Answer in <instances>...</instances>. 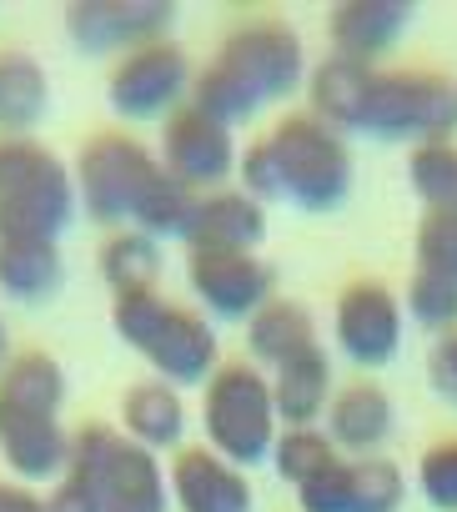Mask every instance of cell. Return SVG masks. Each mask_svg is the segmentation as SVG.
<instances>
[{"instance_id":"6da1fadb","label":"cell","mask_w":457,"mask_h":512,"mask_svg":"<svg viewBox=\"0 0 457 512\" xmlns=\"http://www.w3.org/2000/svg\"><path fill=\"white\" fill-rule=\"evenodd\" d=\"M242 191L252 201H287L302 216H332L352 191V151L342 131L317 121L312 111L282 116L262 141L237 161Z\"/></svg>"},{"instance_id":"7a4b0ae2","label":"cell","mask_w":457,"mask_h":512,"mask_svg":"<svg viewBox=\"0 0 457 512\" xmlns=\"http://www.w3.org/2000/svg\"><path fill=\"white\" fill-rule=\"evenodd\" d=\"M302 81H307L302 36L277 16H257L221 41V51L191 86V106H201L221 126H237L287 101Z\"/></svg>"},{"instance_id":"3957f363","label":"cell","mask_w":457,"mask_h":512,"mask_svg":"<svg viewBox=\"0 0 457 512\" xmlns=\"http://www.w3.org/2000/svg\"><path fill=\"white\" fill-rule=\"evenodd\" d=\"M111 327L176 392L206 387L221 372V347H216L211 322L201 312L181 307V302H166L161 292H116L111 297Z\"/></svg>"},{"instance_id":"277c9868","label":"cell","mask_w":457,"mask_h":512,"mask_svg":"<svg viewBox=\"0 0 457 512\" xmlns=\"http://www.w3.org/2000/svg\"><path fill=\"white\" fill-rule=\"evenodd\" d=\"M76 206V171L51 146L0 136V241H56L76 221Z\"/></svg>"},{"instance_id":"5b68a950","label":"cell","mask_w":457,"mask_h":512,"mask_svg":"<svg viewBox=\"0 0 457 512\" xmlns=\"http://www.w3.org/2000/svg\"><path fill=\"white\" fill-rule=\"evenodd\" d=\"M201 427H206V447L242 472L272 462V447L282 437L272 377L257 362H226L201 387Z\"/></svg>"},{"instance_id":"8992f818","label":"cell","mask_w":457,"mask_h":512,"mask_svg":"<svg viewBox=\"0 0 457 512\" xmlns=\"http://www.w3.org/2000/svg\"><path fill=\"white\" fill-rule=\"evenodd\" d=\"M352 131L372 141H452L457 131V81L442 71H372Z\"/></svg>"},{"instance_id":"52a82bcc","label":"cell","mask_w":457,"mask_h":512,"mask_svg":"<svg viewBox=\"0 0 457 512\" xmlns=\"http://www.w3.org/2000/svg\"><path fill=\"white\" fill-rule=\"evenodd\" d=\"M161 161L126 131H101L76 156V191L91 221L101 226H136L151 186L161 181Z\"/></svg>"},{"instance_id":"ba28073f","label":"cell","mask_w":457,"mask_h":512,"mask_svg":"<svg viewBox=\"0 0 457 512\" xmlns=\"http://www.w3.org/2000/svg\"><path fill=\"white\" fill-rule=\"evenodd\" d=\"M71 467L91 472L106 512H166L171 507V477L161 472L156 452L131 442L126 432L106 422H86L71 432Z\"/></svg>"},{"instance_id":"9c48e42d","label":"cell","mask_w":457,"mask_h":512,"mask_svg":"<svg viewBox=\"0 0 457 512\" xmlns=\"http://www.w3.org/2000/svg\"><path fill=\"white\" fill-rule=\"evenodd\" d=\"M191 61L186 51L166 36V41H151L131 56H121L111 66V81H106V101L121 121H166L186 106L191 96Z\"/></svg>"},{"instance_id":"30bf717a","label":"cell","mask_w":457,"mask_h":512,"mask_svg":"<svg viewBox=\"0 0 457 512\" xmlns=\"http://www.w3.org/2000/svg\"><path fill=\"white\" fill-rule=\"evenodd\" d=\"M237 141H232V126H221L216 116H206L201 106H181L176 116L161 121V166L191 186L196 196H211V191H226V181L237 176Z\"/></svg>"},{"instance_id":"8fae6325","label":"cell","mask_w":457,"mask_h":512,"mask_svg":"<svg viewBox=\"0 0 457 512\" xmlns=\"http://www.w3.org/2000/svg\"><path fill=\"white\" fill-rule=\"evenodd\" d=\"M171 21V0H76V6H66V36L81 56L121 61L151 41H166Z\"/></svg>"},{"instance_id":"7c38bea8","label":"cell","mask_w":457,"mask_h":512,"mask_svg":"<svg viewBox=\"0 0 457 512\" xmlns=\"http://www.w3.org/2000/svg\"><path fill=\"white\" fill-rule=\"evenodd\" d=\"M186 282L221 322H252L277 297V272L257 251H186Z\"/></svg>"},{"instance_id":"4fadbf2b","label":"cell","mask_w":457,"mask_h":512,"mask_svg":"<svg viewBox=\"0 0 457 512\" xmlns=\"http://www.w3.org/2000/svg\"><path fill=\"white\" fill-rule=\"evenodd\" d=\"M332 337H337V352L352 367H362V372L387 367L402 347V302H397V292L372 282V277L342 287L337 312H332Z\"/></svg>"},{"instance_id":"5bb4252c","label":"cell","mask_w":457,"mask_h":512,"mask_svg":"<svg viewBox=\"0 0 457 512\" xmlns=\"http://www.w3.org/2000/svg\"><path fill=\"white\" fill-rule=\"evenodd\" d=\"M402 497L407 482L387 457H342L332 472L297 487L302 512H397Z\"/></svg>"},{"instance_id":"9a60e30c","label":"cell","mask_w":457,"mask_h":512,"mask_svg":"<svg viewBox=\"0 0 457 512\" xmlns=\"http://www.w3.org/2000/svg\"><path fill=\"white\" fill-rule=\"evenodd\" d=\"M0 457L16 472V482H61L71 467V432L56 412L0 402Z\"/></svg>"},{"instance_id":"2e32d148","label":"cell","mask_w":457,"mask_h":512,"mask_svg":"<svg viewBox=\"0 0 457 512\" xmlns=\"http://www.w3.org/2000/svg\"><path fill=\"white\" fill-rule=\"evenodd\" d=\"M412 16H417L412 0H342V6H332V16H327L332 56L372 71L412 31Z\"/></svg>"},{"instance_id":"e0dca14e","label":"cell","mask_w":457,"mask_h":512,"mask_svg":"<svg viewBox=\"0 0 457 512\" xmlns=\"http://www.w3.org/2000/svg\"><path fill=\"white\" fill-rule=\"evenodd\" d=\"M171 507L176 512H252V482L242 467L216 457L211 447H181L171 457Z\"/></svg>"},{"instance_id":"ac0fdd59","label":"cell","mask_w":457,"mask_h":512,"mask_svg":"<svg viewBox=\"0 0 457 512\" xmlns=\"http://www.w3.org/2000/svg\"><path fill=\"white\" fill-rule=\"evenodd\" d=\"M267 241V211L247 191H211L186 226L191 251H257Z\"/></svg>"},{"instance_id":"d6986e66","label":"cell","mask_w":457,"mask_h":512,"mask_svg":"<svg viewBox=\"0 0 457 512\" xmlns=\"http://www.w3.org/2000/svg\"><path fill=\"white\" fill-rule=\"evenodd\" d=\"M327 437L337 442V452L377 457V447L392 437V397L367 377L342 387L327 407Z\"/></svg>"},{"instance_id":"ffe728a7","label":"cell","mask_w":457,"mask_h":512,"mask_svg":"<svg viewBox=\"0 0 457 512\" xmlns=\"http://www.w3.org/2000/svg\"><path fill=\"white\" fill-rule=\"evenodd\" d=\"M121 427L131 442H141L146 452H181V437H186V402L171 382L151 377V382H136L121 392Z\"/></svg>"},{"instance_id":"44dd1931","label":"cell","mask_w":457,"mask_h":512,"mask_svg":"<svg viewBox=\"0 0 457 512\" xmlns=\"http://www.w3.org/2000/svg\"><path fill=\"white\" fill-rule=\"evenodd\" d=\"M272 397H277V417L282 427H317V417H327L332 407V357L322 347L282 362L272 372Z\"/></svg>"},{"instance_id":"7402d4cb","label":"cell","mask_w":457,"mask_h":512,"mask_svg":"<svg viewBox=\"0 0 457 512\" xmlns=\"http://www.w3.org/2000/svg\"><path fill=\"white\" fill-rule=\"evenodd\" d=\"M312 347H322L317 342V322H312V312L302 307V302H292V297H272L252 322H247V352H252V362L257 367H282V362H292V357H302V352H312Z\"/></svg>"},{"instance_id":"603a6c76","label":"cell","mask_w":457,"mask_h":512,"mask_svg":"<svg viewBox=\"0 0 457 512\" xmlns=\"http://www.w3.org/2000/svg\"><path fill=\"white\" fill-rule=\"evenodd\" d=\"M66 287L56 241H0V292L21 307H41Z\"/></svg>"},{"instance_id":"cb8c5ba5","label":"cell","mask_w":457,"mask_h":512,"mask_svg":"<svg viewBox=\"0 0 457 512\" xmlns=\"http://www.w3.org/2000/svg\"><path fill=\"white\" fill-rule=\"evenodd\" d=\"M46 106H51L46 66L26 51H0V131L6 136L36 131Z\"/></svg>"},{"instance_id":"d4e9b609","label":"cell","mask_w":457,"mask_h":512,"mask_svg":"<svg viewBox=\"0 0 457 512\" xmlns=\"http://www.w3.org/2000/svg\"><path fill=\"white\" fill-rule=\"evenodd\" d=\"M367 81H372V71H367V66H352V61L327 56V61L307 76L312 116H317V121H327L332 131H352L357 106H362V96H367Z\"/></svg>"},{"instance_id":"484cf974","label":"cell","mask_w":457,"mask_h":512,"mask_svg":"<svg viewBox=\"0 0 457 512\" xmlns=\"http://www.w3.org/2000/svg\"><path fill=\"white\" fill-rule=\"evenodd\" d=\"M101 277L116 292H156V277H161V241H151L146 231L126 226V231H111L106 246H101Z\"/></svg>"},{"instance_id":"4316f807","label":"cell","mask_w":457,"mask_h":512,"mask_svg":"<svg viewBox=\"0 0 457 512\" xmlns=\"http://www.w3.org/2000/svg\"><path fill=\"white\" fill-rule=\"evenodd\" d=\"M0 402L16 407H36V412H56L66 402V372L51 352H16L0 372Z\"/></svg>"},{"instance_id":"83f0119b","label":"cell","mask_w":457,"mask_h":512,"mask_svg":"<svg viewBox=\"0 0 457 512\" xmlns=\"http://www.w3.org/2000/svg\"><path fill=\"white\" fill-rule=\"evenodd\" d=\"M337 462H342L337 442H332L327 432H317V427H287V432L277 437V447H272V467H277V477L292 482V487L317 482V477L332 472Z\"/></svg>"},{"instance_id":"f1b7e54d","label":"cell","mask_w":457,"mask_h":512,"mask_svg":"<svg viewBox=\"0 0 457 512\" xmlns=\"http://www.w3.org/2000/svg\"><path fill=\"white\" fill-rule=\"evenodd\" d=\"M407 181H412V191L422 196L427 211H457V141L412 146Z\"/></svg>"},{"instance_id":"f546056e","label":"cell","mask_w":457,"mask_h":512,"mask_svg":"<svg viewBox=\"0 0 457 512\" xmlns=\"http://www.w3.org/2000/svg\"><path fill=\"white\" fill-rule=\"evenodd\" d=\"M407 317L422 327V332H457V282L447 277H432V272H412L407 282Z\"/></svg>"},{"instance_id":"4dcf8cb0","label":"cell","mask_w":457,"mask_h":512,"mask_svg":"<svg viewBox=\"0 0 457 512\" xmlns=\"http://www.w3.org/2000/svg\"><path fill=\"white\" fill-rule=\"evenodd\" d=\"M417 272L457 282V211H427L417 221Z\"/></svg>"},{"instance_id":"1f68e13d","label":"cell","mask_w":457,"mask_h":512,"mask_svg":"<svg viewBox=\"0 0 457 512\" xmlns=\"http://www.w3.org/2000/svg\"><path fill=\"white\" fill-rule=\"evenodd\" d=\"M417 492L432 512H457V437H442L417 457Z\"/></svg>"},{"instance_id":"d6a6232c","label":"cell","mask_w":457,"mask_h":512,"mask_svg":"<svg viewBox=\"0 0 457 512\" xmlns=\"http://www.w3.org/2000/svg\"><path fill=\"white\" fill-rule=\"evenodd\" d=\"M46 512H106V507H101V492H96L91 472L66 467L61 482L46 492Z\"/></svg>"},{"instance_id":"836d02e7","label":"cell","mask_w":457,"mask_h":512,"mask_svg":"<svg viewBox=\"0 0 457 512\" xmlns=\"http://www.w3.org/2000/svg\"><path fill=\"white\" fill-rule=\"evenodd\" d=\"M427 382L442 402H457V332L437 337L427 352Z\"/></svg>"},{"instance_id":"e575fe53","label":"cell","mask_w":457,"mask_h":512,"mask_svg":"<svg viewBox=\"0 0 457 512\" xmlns=\"http://www.w3.org/2000/svg\"><path fill=\"white\" fill-rule=\"evenodd\" d=\"M0 512H46V497L31 492L26 482H6V477H0Z\"/></svg>"},{"instance_id":"d590c367","label":"cell","mask_w":457,"mask_h":512,"mask_svg":"<svg viewBox=\"0 0 457 512\" xmlns=\"http://www.w3.org/2000/svg\"><path fill=\"white\" fill-rule=\"evenodd\" d=\"M6 362H11V342H6V322H0V372H6Z\"/></svg>"}]
</instances>
